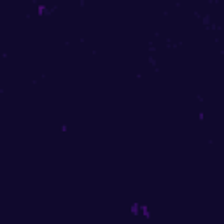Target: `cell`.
Masks as SVG:
<instances>
[{"mask_svg":"<svg viewBox=\"0 0 224 224\" xmlns=\"http://www.w3.org/2000/svg\"><path fill=\"white\" fill-rule=\"evenodd\" d=\"M140 214L144 217H151V212H149V207L147 205H140Z\"/></svg>","mask_w":224,"mask_h":224,"instance_id":"1","label":"cell"},{"mask_svg":"<svg viewBox=\"0 0 224 224\" xmlns=\"http://www.w3.org/2000/svg\"><path fill=\"white\" fill-rule=\"evenodd\" d=\"M37 11H39V14H40V16H42V14H47V9H46V5H39V9H37Z\"/></svg>","mask_w":224,"mask_h":224,"instance_id":"3","label":"cell"},{"mask_svg":"<svg viewBox=\"0 0 224 224\" xmlns=\"http://www.w3.org/2000/svg\"><path fill=\"white\" fill-rule=\"evenodd\" d=\"M132 214H133V215H138V214H140V203H133V205H132Z\"/></svg>","mask_w":224,"mask_h":224,"instance_id":"2","label":"cell"}]
</instances>
